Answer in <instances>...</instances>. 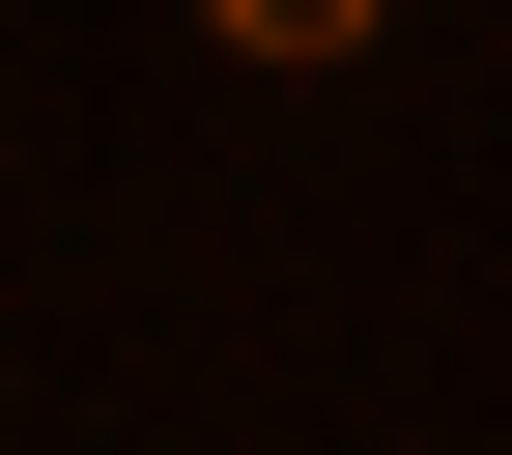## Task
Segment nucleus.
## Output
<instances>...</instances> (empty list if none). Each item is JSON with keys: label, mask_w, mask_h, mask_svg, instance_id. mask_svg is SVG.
<instances>
[{"label": "nucleus", "mask_w": 512, "mask_h": 455, "mask_svg": "<svg viewBox=\"0 0 512 455\" xmlns=\"http://www.w3.org/2000/svg\"><path fill=\"white\" fill-rule=\"evenodd\" d=\"M200 29H228V57H342L370 0H200Z\"/></svg>", "instance_id": "1"}]
</instances>
